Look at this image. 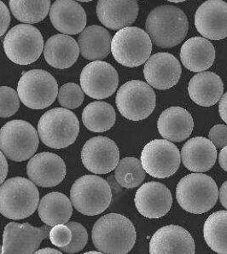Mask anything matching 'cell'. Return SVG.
I'll list each match as a JSON object with an SVG mask.
<instances>
[{"instance_id":"1","label":"cell","mask_w":227,"mask_h":254,"mask_svg":"<svg viewBox=\"0 0 227 254\" xmlns=\"http://www.w3.org/2000/svg\"><path fill=\"white\" fill-rule=\"evenodd\" d=\"M91 238L95 248L104 254H127L137 239L134 224L125 216L109 213L94 224Z\"/></svg>"},{"instance_id":"2","label":"cell","mask_w":227,"mask_h":254,"mask_svg":"<svg viewBox=\"0 0 227 254\" xmlns=\"http://www.w3.org/2000/svg\"><path fill=\"white\" fill-rule=\"evenodd\" d=\"M146 28L155 46L160 48H172L185 40L189 22L186 15L178 7L160 5L149 14Z\"/></svg>"},{"instance_id":"3","label":"cell","mask_w":227,"mask_h":254,"mask_svg":"<svg viewBox=\"0 0 227 254\" xmlns=\"http://www.w3.org/2000/svg\"><path fill=\"white\" fill-rule=\"evenodd\" d=\"M40 205V193L33 182L21 177L7 179L0 187V212L20 220L30 217Z\"/></svg>"},{"instance_id":"4","label":"cell","mask_w":227,"mask_h":254,"mask_svg":"<svg viewBox=\"0 0 227 254\" xmlns=\"http://www.w3.org/2000/svg\"><path fill=\"white\" fill-rule=\"evenodd\" d=\"M219 189L215 180L203 173H191L179 181L176 198L179 206L194 214L209 212L219 198Z\"/></svg>"},{"instance_id":"5","label":"cell","mask_w":227,"mask_h":254,"mask_svg":"<svg viewBox=\"0 0 227 254\" xmlns=\"http://www.w3.org/2000/svg\"><path fill=\"white\" fill-rule=\"evenodd\" d=\"M79 132L76 115L67 109L55 108L45 113L38 124V133L45 145L61 149L72 145Z\"/></svg>"},{"instance_id":"6","label":"cell","mask_w":227,"mask_h":254,"mask_svg":"<svg viewBox=\"0 0 227 254\" xmlns=\"http://www.w3.org/2000/svg\"><path fill=\"white\" fill-rule=\"evenodd\" d=\"M70 200L75 208L87 216L103 213L112 200V192L106 180L96 175L77 179L70 190Z\"/></svg>"},{"instance_id":"7","label":"cell","mask_w":227,"mask_h":254,"mask_svg":"<svg viewBox=\"0 0 227 254\" xmlns=\"http://www.w3.org/2000/svg\"><path fill=\"white\" fill-rule=\"evenodd\" d=\"M40 144V136L30 123L14 120L0 131V148L8 159L21 162L34 157Z\"/></svg>"},{"instance_id":"8","label":"cell","mask_w":227,"mask_h":254,"mask_svg":"<svg viewBox=\"0 0 227 254\" xmlns=\"http://www.w3.org/2000/svg\"><path fill=\"white\" fill-rule=\"evenodd\" d=\"M152 41L146 31L128 27L118 31L112 39L111 52L115 61L129 67H139L151 58Z\"/></svg>"},{"instance_id":"9","label":"cell","mask_w":227,"mask_h":254,"mask_svg":"<svg viewBox=\"0 0 227 254\" xmlns=\"http://www.w3.org/2000/svg\"><path fill=\"white\" fill-rule=\"evenodd\" d=\"M44 39L40 31L29 24H19L7 33L3 49L7 58L14 64H34L44 52Z\"/></svg>"},{"instance_id":"10","label":"cell","mask_w":227,"mask_h":254,"mask_svg":"<svg viewBox=\"0 0 227 254\" xmlns=\"http://www.w3.org/2000/svg\"><path fill=\"white\" fill-rule=\"evenodd\" d=\"M58 82L51 73L34 69L23 73L17 92L21 103L32 109H44L54 103L58 96Z\"/></svg>"},{"instance_id":"11","label":"cell","mask_w":227,"mask_h":254,"mask_svg":"<svg viewBox=\"0 0 227 254\" xmlns=\"http://www.w3.org/2000/svg\"><path fill=\"white\" fill-rule=\"evenodd\" d=\"M115 103L125 118L140 121L148 118L154 111L156 96L148 84L141 80H131L120 87Z\"/></svg>"},{"instance_id":"12","label":"cell","mask_w":227,"mask_h":254,"mask_svg":"<svg viewBox=\"0 0 227 254\" xmlns=\"http://www.w3.org/2000/svg\"><path fill=\"white\" fill-rule=\"evenodd\" d=\"M140 161L149 175L167 179L179 170L181 154L177 146L168 140L154 139L143 148Z\"/></svg>"},{"instance_id":"13","label":"cell","mask_w":227,"mask_h":254,"mask_svg":"<svg viewBox=\"0 0 227 254\" xmlns=\"http://www.w3.org/2000/svg\"><path fill=\"white\" fill-rule=\"evenodd\" d=\"M50 231L48 225L37 228L28 223L10 222L3 230L1 254H34Z\"/></svg>"},{"instance_id":"14","label":"cell","mask_w":227,"mask_h":254,"mask_svg":"<svg viewBox=\"0 0 227 254\" xmlns=\"http://www.w3.org/2000/svg\"><path fill=\"white\" fill-rule=\"evenodd\" d=\"M79 80L83 91L88 97L97 100L111 97L119 85L117 71L103 61L88 64L82 70Z\"/></svg>"},{"instance_id":"15","label":"cell","mask_w":227,"mask_h":254,"mask_svg":"<svg viewBox=\"0 0 227 254\" xmlns=\"http://www.w3.org/2000/svg\"><path fill=\"white\" fill-rule=\"evenodd\" d=\"M82 163L94 174H107L120 162V151L113 140L106 136H95L85 142L81 151Z\"/></svg>"},{"instance_id":"16","label":"cell","mask_w":227,"mask_h":254,"mask_svg":"<svg viewBox=\"0 0 227 254\" xmlns=\"http://www.w3.org/2000/svg\"><path fill=\"white\" fill-rule=\"evenodd\" d=\"M181 73L179 60L167 52L153 55L144 67V75L149 85L158 90H167L177 85Z\"/></svg>"},{"instance_id":"17","label":"cell","mask_w":227,"mask_h":254,"mask_svg":"<svg viewBox=\"0 0 227 254\" xmlns=\"http://www.w3.org/2000/svg\"><path fill=\"white\" fill-rule=\"evenodd\" d=\"M27 173L31 181L37 186L53 188L60 185L66 177V165L58 154L42 152L30 159Z\"/></svg>"},{"instance_id":"18","label":"cell","mask_w":227,"mask_h":254,"mask_svg":"<svg viewBox=\"0 0 227 254\" xmlns=\"http://www.w3.org/2000/svg\"><path fill=\"white\" fill-rule=\"evenodd\" d=\"M195 26L199 34L211 40L227 37V3L222 0H209L196 11Z\"/></svg>"},{"instance_id":"19","label":"cell","mask_w":227,"mask_h":254,"mask_svg":"<svg viewBox=\"0 0 227 254\" xmlns=\"http://www.w3.org/2000/svg\"><path fill=\"white\" fill-rule=\"evenodd\" d=\"M136 208L148 218H160L169 212L173 196L168 188L158 182H148L138 190L134 198Z\"/></svg>"},{"instance_id":"20","label":"cell","mask_w":227,"mask_h":254,"mask_svg":"<svg viewBox=\"0 0 227 254\" xmlns=\"http://www.w3.org/2000/svg\"><path fill=\"white\" fill-rule=\"evenodd\" d=\"M150 254H195V242L184 228L167 225L152 236Z\"/></svg>"},{"instance_id":"21","label":"cell","mask_w":227,"mask_h":254,"mask_svg":"<svg viewBox=\"0 0 227 254\" xmlns=\"http://www.w3.org/2000/svg\"><path fill=\"white\" fill-rule=\"evenodd\" d=\"M50 18L57 30L65 35H76L85 30L86 14L78 2L57 0L50 9Z\"/></svg>"},{"instance_id":"22","label":"cell","mask_w":227,"mask_h":254,"mask_svg":"<svg viewBox=\"0 0 227 254\" xmlns=\"http://www.w3.org/2000/svg\"><path fill=\"white\" fill-rule=\"evenodd\" d=\"M139 11V3L135 0H99L97 2V18L103 26L112 30H121L133 24Z\"/></svg>"},{"instance_id":"23","label":"cell","mask_w":227,"mask_h":254,"mask_svg":"<svg viewBox=\"0 0 227 254\" xmlns=\"http://www.w3.org/2000/svg\"><path fill=\"white\" fill-rule=\"evenodd\" d=\"M217 149L210 140L203 136L188 140L181 150V160L193 173H206L215 166Z\"/></svg>"},{"instance_id":"24","label":"cell","mask_w":227,"mask_h":254,"mask_svg":"<svg viewBox=\"0 0 227 254\" xmlns=\"http://www.w3.org/2000/svg\"><path fill=\"white\" fill-rule=\"evenodd\" d=\"M157 128L160 136L170 142H182L189 138L193 131V118L181 107H170L160 115Z\"/></svg>"},{"instance_id":"25","label":"cell","mask_w":227,"mask_h":254,"mask_svg":"<svg viewBox=\"0 0 227 254\" xmlns=\"http://www.w3.org/2000/svg\"><path fill=\"white\" fill-rule=\"evenodd\" d=\"M46 63L58 69L72 67L79 58V44L72 37L56 34L46 41L44 47Z\"/></svg>"},{"instance_id":"26","label":"cell","mask_w":227,"mask_h":254,"mask_svg":"<svg viewBox=\"0 0 227 254\" xmlns=\"http://www.w3.org/2000/svg\"><path fill=\"white\" fill-rule=\"evenodd\" d=\"M182 64L188 70L202 73L209 69L215 60L212 43L203 37H193L186 40L180 50Z\"/></svg>"},{"instance_id":"27","label":"cell","mask_w":227,"mask_h":254,"mask_svg":"<svg viewBox=\"0 0 227 254\" xmlns=\"http://www.w3.org/2000/svg\"><path fill=\"white\" fill-rule=\"evenodd\" d=\"M224 85L221 77L213 72H202L192 77L188 85L191 100L199 106L210 107L221 99Z\"/></svg>"},{"instance_id":"28","label":"cell","mask_w":227,"mask_h":254,"mask_svg":"<svg viewBox=\"0 0 227 254\" xmlns=\"http://www.w3.org/2000/svg\"><path fill=\"white\" fill-rule=\"evenodd\" d=\"M111 43L109 31L97 25L86 27L78 38L82 57L94 62L106 58L111 52Z\"/></svg>"},{"instance_id":"29","label":"cell","mask_w":227,"mask_h":254,"mask_svg":"<svg viewBox=\"0 0 227 254\" xmlns=\"http://www.w3.org/2000/svg\"><path fill=\"white\" fill-rule=\"evenodd\" d=\"M38 212L44 224L54 227L69 223L73 213V204L67 195L52 192L40 200Z\"/></svg>"},{"instance_id":"30","label":"cell","mask_w":227,"mask_h":254,"mask_svg":"<svg viewBox=\"0 0 227 254\" xmlns=\"http://www.w3.org/2000/svg\"><path fill=\"white\" fill-rule=\"evenodd\" d=\"M116 121L115 109L106 102L89 103L83 110L82 121L92 132H103L111 129Z\"/></svg>"},{"instance_id":"31","label":"cell","mask_w":227,"mask_h":254,"mask_svg":"<svg viewBox=\"0 0 227 254\" xmlns=\"http://www.w3.org/2000/svg\"><path fill=\"white\" fill-rule=\"evenodd\" d=\"M203 236L213 251L227 254V211L210 215L203 227Z\"/></svg>"},{"instance_id":"32","label":"cell","mask_w":227,"mask_h":254,"mask_svg":"<svg viewBox=\"0 0 227 254\" xmlns=\"http://www.w3.org/2000/svg\"><path fill=\"white\" fill-rule=\"evenodd\" d=\"M9 9L13 15L21 22L37 23L43 21L51 9V1H23L10 0Z\"/></svg>"},{"instance_id":"33","label":"cell","mask_w":227,"mask_h":254,"mask_svg":"<svg viewBox=\"0 0 227 254\" xmlns=\"http://www.w3.org/2000/svg\"><path fill=\"white\" fill-rule=\"evenodd\" d=\"M146 172L142 162L134 157H125L115 168V178L119 185L126 189H134L142 185Z\"/></svg>"},{"instance_id":"34","label":"cell","mask_w":227,"mask_h":254,"mask_svg":"<svg viewBox=\"0 0 227 254\" xmlns=\"http://www.w3.org/2000/svg\"><path fill=\"white\" fill-rule=\"evenodd\" d=\"M58 102L67 109L79 108L84 102V91L75 83H68L61 86L58 91Z\"/></svg>"},{"instance_id":"35","label":"cell","mask_w":227,"mask_h":254,"mask_svg":"<svg viewBox=\"0 0 227 254\" xmlns=\"http://www.w3.org/2000/svg\"><path fill=\"white\" fill-rule=\"evenodd\" d=\"M1 109L0 116L1 118H9L15 115L20 108V97L18 92L12 88L8 86H1Z\"/></svg>"},{"instance_id":"36","label":"cell","mask_w":227,"mask_h":254,"mask_svg":"<svg viewBox=\"0 0 227 254\" xmlns=\"http://www.w3.org/2000/svg\"><path fill=\"white\" fill-rule=\"evenodd\" d=\"M66 225L72 231L73 238H72V242L70 245L65 248H61V250L69 254L79 253L84 249L87 243V231L82 224L77 223V222H69Z\"/></svg>"},{"instance_id":"37","label":"cell","mask_w":227,"mask_h":254,"mask_svg":"<svg viewBox=\"0 0 227 254\" xmlns=\"http://www.w3.org/2000/svg\"><path fill=\"white\" fill-rule=\"evenodd\" d=\"M49 238L57 248H65L72 242L73 234L67 225L59 224L52 228L50 231Z\"/></svg>"},{"instance_id":"38","label":"cell","mask_w":227,"mask_h":254,"mask_svg":"<svg viewBox=\"0 0 227 254\" xmlns=\"http://www.w3.org/2000/svg\"><path fill=\"white\" fill-rule=\"evenodd\" d=\"M209 138L218 148H223L227 146V126L216 125L209 131Z\"/></svg>"},{"instance_id":"39","label":"cell","mask_w":227,"mask_h":254,"mask_svg":"<svg viewBox=\"0 0 227 254\" xmlns=\"http://www.w3.org/2000/svg\"><path fill=\"white\" fill-rule=\"evenodd\" d=\"M0 35L3 36L10 23V13L3 2L0 1Z\"/></svg>"},{"instance_id":"40","label":"cell","mask_w":227,"mask_h":254,"mask_svg":"<svg viewBox=\"0 0 227 254\" xmlns=\"http://www.w3.org/2000/svg\"><path fill=\"white\" fill-rule=\"evenodd\" d=\"M0 171H1V178H0V183L3 185L5 182L7 174H8V162L6 161V156L4 155L3 152L0 153Z\"/></svg>"},{"instance_id":"41","label":"cell","mask_w":227,"mask_h":254,"mask_svg":"<svg viewBox=\"0 0 227 254\" xmlns=\"http://www.w3.org/2000/svg\"><path fill=\"white\" fill-rule=\"evenodd\" d=\"M219 113L221 119L227 124V92L221 97V102L219 104Z\"/></svg>"},{"instance_id":"42","label":"cell","mask_w":227,"mask_h":254,"mask_svg":"<svg viewBox=\"0 0 227 254\" xmlns=\"http://www.w3.org/2000/svg\"><path fill=\"white\" fill-rule=\"evenodd\" d=\"M219 164L221 168L227 173V146L221 149L219 154Z\"/></svg>"},{"instance_id":"43","label":"cell","mask_w":227,"mask_h":254,"mask_svg":"<svg viewBox=\"0 0 227 254\" xmlns=\"http://www.w3.org/2000/svg\"><path fill=\"white\" fill-rule=\"evenodd\" d=\"M220 200L222 206L227 209V181L225 182L220 189Z\"/></svg>"},{"instance_id":"44","label":"cell","mask_w":227,"mask_h":254,"mask_svg":"<svg viewBox=\"0 0 227 254\" xmlns=\"http://www.w3.org/2000/svg\"><path fill=\"white\" fill-rule=\"evenodd\" d=\"M34 254H63L60 251H58L57 249L54 248H43L38 251Z\"/></svg>"},{"instance_id":"45","label":"cell","mask_w":227,"mask_h":254,"mask_svg":"<svg viewBox=\"0 0 227 254\" xmlns=\"http://www.w3.org/2000/svg\"><path fill=\"white\" fill-rule=\"evenodd\" d=\"M103 254V253H101V252L91 251V252H88V253H85V254Z\"/></svg>"},{"instance_id":"46","label":"cell","mask_w":227,"mask_h":254,"mask_svg":"<svg viewBox=\"0 0 227 254\" xmlns=\"http://www.w3.org/2000/svg\"><path fill=\"white\" fill-rule=\"evenodd\" d=\"M170 2H173V3H180V2H185L184 0H173V1H170Z\"/></svg>"}]
</instances>
